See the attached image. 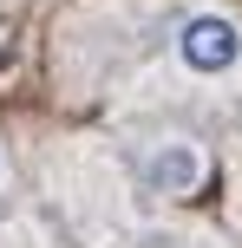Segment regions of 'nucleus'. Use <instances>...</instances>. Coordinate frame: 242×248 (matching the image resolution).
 Returning a JSON list of instances; mask_svg holds the SVG:
<instances>
[{"mask_svg":"<svg viewBox=\"0 0 242 248\" xmlns=\"http://www.w3.org/2000/svg\"><path fill=\"white\" fill-rule=\"evenodd\" d=\"M210 170H216V163H210V144L190 137V131H157V137L138 144V176H144V189L164 196V202L196 196V189L210 183Z\"/></svg>","mask_w":242,"mask_h":248,"instance_id":"obj_2","label":"nucleus"},{"mask_svg":"<svg viewBox=\"0 0 242 248\" xmlns=\"http://www.w3.org/2000/svg\"><path fill=\"white\" fill-rule=\"evenodd\" d=\"M7 176H13V170H7V144H0V189H7Z\"/></svg>","mask_w":242,"mask_h":248,"instance_id":"obj_3","label":"nucleus"},{"mask_svg":"<svg viewBox=\"0 0 242 248\" xmlns=\"http://www.w3.org/2000/svg\"><path fill=\"white\" fill-rule=\"evenodd\" d=\"M170 59L196 85H236L242 78V20L229 7H183L170 26Z\"/></svg>","mask_w":242,"mask_h":248,"instance_id":"obj_1","label":"nucleus"}]
</instances>
